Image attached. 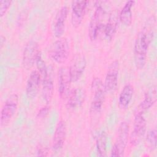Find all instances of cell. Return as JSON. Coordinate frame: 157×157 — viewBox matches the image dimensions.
<instances>
[{"label":"cell","mask_w":157,"mask_h":157,"mask_svg":"<svg viewBox=\"0 0 157 157\" xmlns=\"http://www.w3.org/2000/svg\"><path fill=\"white\" fill-rule=\"evenodd\" d=\"M155 25V18L151 16L136 36L134 45V58L137 69H142L145 65L148 48L154 36Z\"/></svg>","instance_id":"1"},{"label":"cell","mask_w":157,"mask_h":157,"mask_svg":"<svg viewBox=\"0 0 157 157\" xmlns=\"http://www.w3.org/2000/svg\"><path fill=\"white\" fill-rule=\"evenodd\" d=\"M91 91L93 94L90 113L93 116L101 113L105 99V90L104 83L99 78H94L91 82Z\"/></svg>","instance_id":"2"},{"label":"cell","mask_w":157,"mask_h":157,"mask_svg":"<svg viewBox=\"0 0 157 157\" xmlns=\"http://www.w3.org/2000/svg\"><path fill=\"white\" fill-rule=\"evenodd\" d=\"M50 58L56 63H64L69 55V45L66 38H59L53 42L48 50Z\"/></svg>","instance_id":"3"},{"label":"cell","mask_w":157,"mask_h":157,"mask_svg":"<svg viewBox=\"0 0 157 157\" xmlns=\"http://www.w3.org/2000/svg\"><path fill=\"white\" fill-rule=\"evenodd\" d=\"M129 132V127L128 123L126 121L121 122L118 129L116 141L112 148L111 156H123L128 144Z\"/></svg>","instance_id":"4"},{"label":"cell","mask_w":157,"mask_h":157,"mask_svg":"<svg viewBox=\"0 0 157 157\" xmlns=\"http://www.w3.org/2000/svg\"><path fill=\"white\" fill-rule=\"evenodd\" d=\"M98 4H96V9L89 24V37L92 41L95 40L97 39L102 28H104L103 19L105 14V11L102 5L99 4V2H98Z\"/></svg>","instance_id":"5"},{"label":"cell","mask_w":157,"mask_h":157,"mask_svg":"<svg viewBox=\"0 0 157 157\" xmlns=\"http://www.w3.org/2000/svg\"><path fill=\"white\" fill-rule=\"evenodd\" d=\"M146 119L144 113H135L133 129L129 136V142L133 146L138 145L143 139L146 132Z\"/></svg>","instance_id":"6"},{"label":"cell","mask_w":157,"mask_h":157,"mask_svg":"<svg viewBox=\"0 0 157 157\" xmlns=\"http://www.w3.org/2000/svg\"><path fill=\"white\" fill-rule=\"evenodd\" d=\"M18 96L17 94H11L5 101L1 112V126H6L15 114L18 105Z\"/></svg>","instance_id":"7"},{"label":"cell","mask_w":157,"mask_h":157,"mask_svg":"<svg viewBox=\"0 0 157 157\" xmlns=\"http://www.w3.org/2000/svg\"><path fill=\"white\" fill-rule=\"evenodd\" d=\"M40 53L38 43L33 40H29L26 44L23 53V67L27 70L31 69L36 63Z\"/></svg>","instance_id":"8"},{"label":"cell","mask_w":157,"mask_h":157,"mask_svg":"<svg viewBox=\"0 0 157 157\" xmlns=\"http://www.w3.org/2000/svg\"><path fill=\"white\" fill-rule=\"evenodd\" d=\"M119 66V61L118 60H115L111 63L108 67L104 83L106 93H113L115 91L117 87Z\"/></svg>","instance_id":"9"},{"label":"cell","mask_w":157,"mask_h":157,"mask_svg":"<svg viewBox=\"0 0 157 157\" xmlns=\"http://www.w3.org/2000/svg\"><path fill=\"white\" fill-rule=\"evenodd\" d=\"M86 66V61L85 56L82 54H77L72 58L69 67L72 82L78 80L83 75Z\"/></svg>","instance_id":"10"},{"label":"cell","mask_w":157,"mask_h":157,"mask_svg":"<svg viewBox=\"0 0 157 157\" xmlns=\"http://www.w3.org/2000/svg\"><path fill=\"white\" fill-rule=\"evenodd\" d=\"M72 82L69 67L62 66L58 70V91L60 97L63 99L66 98L70 91L71 83Z\"/></svg>","instance_id":"11"},{"label":"cell","mask_w":157,"mask_h":157,"mask_svg":"<svg viewBox=\"0 0 157 157\" xmlns=\"http://www.w3.org/2000/svg\"><path fill=\"white\" fill-rule=\"evenodd\" d=\"M88 1H75L72 2L71 23L74 28L78 27L83 19Z\"/></svg>","instance_id":"12"},{"label":"cell","mask_w":157,"mask_h":157,"mask_svg":"<svg viewBox=\"0 0 157 157\" xmlns=\"http://www.w3.org/2000/svg\"><path fill=\"white\" fill-rule=\"evenodd\" d=\"M67 13L68 9L66 6H64L58 10L56 14L53 23V32L54 36L57 38H60L64 33Z\"/></svg>","instance_id":"13"},{"label":"cell","mask_w":157,"mask_h":157,"mask_svg":"<svg viewBox=\"0 0 157 157\" xmlns=\"http://www.w3.org/2000/svg\"><path fill=\"white\" fill-rule=\"evenodd\" d=\"M41 77L36 70L33 71L27 80L26 86V97L29 99L35 98L39 91Z\"/></svg>","instance_id":"14"},{"label":"cell","mask_w":157,"mask_h":157,"mask_svg":"<svg viewBox=\"0 0 157 157\" xmlns=\"http://www.w3.org/2000/svg\"><path fill=\"white\" fill-rule=\"evenodd\" d=\"M67 133V128L64 120H60L55 131L52 140V148L53 151H59L63 147Z\"/></svg>","instance_id":"15"},{"label":"cell","mask_w":157,"mask_h":157,"mask_svg":"<svg viewBox=\"0 0 157 157\" xmlns=\"http://www.w3.org/2000/svg\"><path fill=\"white\" fill-rule=\"evenodd\" d=\"M157 99L156 86L155 85L150 87L145 93L144 98L139 104L135 113H144L148 110L156 102Z\"/></svg>","instance_id":"16"},{"label":"cell","mask_w":157,"mask_h":157,"mask_svg":"<svg viewBox=\"0 0 157 157\" xmlns=\"http://www.w3.org/2000/svg\"><path fill=\"white\" fill-rule=\"evenodd\" d=\"M119 11L117 9L112 10L109 14L108 20L104 26V34L105 37L111 40L115 34L119 22Z\"/></svg>","instance_id":"17"},{"label":"cell","mask_w":157,"mask_h":157,"mask_svg":"<svg viewBox=\"0 0 157 157\" xmlns=\"http://www.w3.org/2000/svg\"><path fill=\"white\" fill-rule=\"evenodd\" d=\"M67 96V107L74 109L83 104L85 99V91L82 88H76L71 90Z\"/></svg>","instance_id":"18"},{"label":"cell","mask_w":157,"mask_h":157,"mask_svg":"<svg viewBox=\"0 0 157 157\" xmlns=\"http://www.w3.org/2000/svg\"><path fill=\"white\" fill-rule=\"evenodd\" d=\"M42 81L43 85L42 96L46 103L48 104L52 101L54 89L52 72L50 70H48L47 74L42 78Z\"/></svg>","instance_id":"19"},{"label":"cell","mask_w":157,"mask_h":157,"mask_svg":"<svg viewBox=\"0 0 157 157\" xmlns=\"http://www.w3.org/2000/svg\"><path fill=\"white\" fill-rule=\"evenodd\" d=\"M134 94V88L130 84L125 85L122 88L118 96V107L121 110L128 108Z\"/></svg>","instance_id":"20"},{"label":"cell","mask_w":157,"mask_h":157,"mask_svg":"<svg viewBox=\"0 0 157 157\" xmlns=\"http://www.w3.org/2000/svg\"><path fill=\"white\" fill-rule=\"evenodd\" d=\"M134 1H128L119 12V20L126 26L131 25L132 20V7L134 5Z\"/></svg>","instance_id":"21"},{"label":"cell","mask_w":157,"mask_h":157,"mask_svg":"<svg viewBox=\"0 0 157 157\" xmlns=\"http://www.w3.org/2000/svg\"><path fill=\"white\" fill-rule=\"evenodd\" d=\"M106 135L104 132H102L98 136L96 139V148L98 156H105L106 155Z\"/></svg>","instance_id":"22"},{"label":"cell","mask_w":157,"mask_h":157,"mask_svg":"<svg viewBox=\"0 0 157 157\" xmlns=\"http://www.w3.org/2000/svg\"><path fill=\"white\" fill-rule=\"evenodd\" d=\"M146 145L151 150H154L156 148V129L155 128L150 130L145 138Z\"/></svg>","instance_id":"23"},{"label":"cell","mask_w":157,"mask_h":157,"mask_svg":"<svg viewBox=\"0 0 157 157\" xmlns=\"http://www.w3.org/2000/svg\"><path fill=\"white\" fill-rule=\"evenodd\" d=\"M36 64L37 65V69H38L37 71L39 72V74L41 77V79H42L47 74L48 69L46 66L45 63L44 61L42 59V55H41L40 53H39V56L37 58Z\"/></svg>","instance_id":"24"},{"label":"cell","mask_w":157,"mask_h":157,"mask_svg":"<svg viewBox=\"0 0 157 157\" xmlns=\"http://www.w3.org/2000/svg\"><path fill=\"white\" fill-rule=\"evenodd\" d=\"M12 1L9 0H1L0 1V16L2 17L5 15L9 8L10 7Z\"/></svg>","instance_id":"25"},{"label":"cell","mask_w":157,"mask_h":157,"mask_svg":"<svg viewBox=\"0 0 157 157\" xmlns=\"http://www.w3.org/2000/svg\"><path fill=\"white\" fill-rule=\"evenodd\" d=\"M50 110V107L48 105H45L44 107H42L40 110L38 112L37 115V118H45L47 115L48 114V112Z\"/></svg>","instance_id":"26"},{"label":"cell","mask_w":157,"mask_h":157,"mask_svg":"<svg viewBox=\"0 0 157 157\" xmlns=\"http://www.w3.org/2000/svg\"><path fill=\"white\" fill-rule=\"evenodd\" d=\"M37 153L38 156H47L48 153V151L46 148L44 147L43 146H40L37 148Z\"/></svg>","instance_id":"27"}]
</instances>
